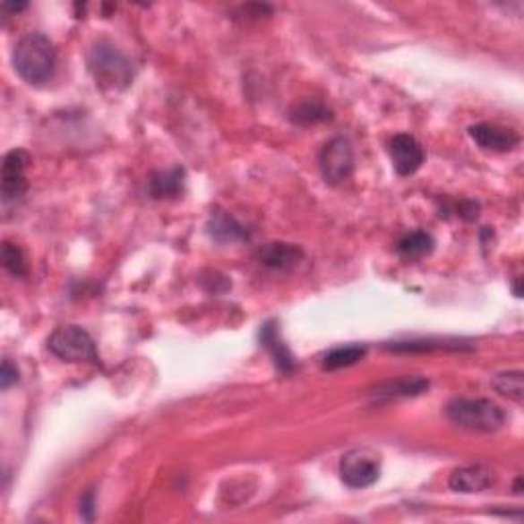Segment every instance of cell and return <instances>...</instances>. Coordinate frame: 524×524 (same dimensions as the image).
I'll use <instances>...</instances> for the list:
<instances>
[{
	"instance_id": "6da1fadb",
	"label": "cell",
	"mask_w": 524,
	"mask_h": 524,
	"mask_svg": "<svg viewBox=\"0 0 524 524\" xmlns=\"http://www.w3.org/2000/svg\"><path fill=\"white\" fill-rule=\"evenodd\" d=\"M57 64V54L49 38L31 31L17 41L13 52V66L25 82L41 86L52 81Z\"/></svg>"
},
{
	"instance_id": "7a4b0ae2",
	"label": "cell",
	"mask_w": 524,
	"mask_h": 524,
	"mask_svg": "<svg viewBox=\"0 0 524 524\" xmlns=\"http://www.w3.org/2000/svg\"><path fill=\"white\" fill-rule=\"evenodd\" d=\"M447 418L468 433L492 434L506 425V412L490 399H453L447 406Z\"/></svg>"
},
{
	"instance_id": "3957f363",
	"label": "cell",
	"mask_w": 524,
	"mask_h": 524,
	"mask_svg": "<svg viewBox=\"0 0 524 524\" xmlns=\"http://www.w3.org/2000/svg\"><path fill=\"white\" fill-rule=\"evenodd\" d=\"M89 70L105 90H121L132 84V62L111 41H97L89 52Z\"/></svg>"
},
{
	"instance_id": "277c9868",
	"label": "cell",
	"mask_w": 524,
	"mask_h": 524,
	"mask_svg": "<svg viewBox=\"0 0 524 524\" xmlns=\"http://www.w3.org/2000/svg\"><path fill=\"white\" fill-rule=\"evenodd\" d=\"M49 353L66 363L99 365V350L92 336L84 328L68 324L56 328L47 339Z\"/></svg>"
},
{
	"instance_id": "5b68a950",
	"label": "cell",
	"mask_w": 524,
	"mask_h": 524,
	"mask_svg": "<svg viewBox=\"0 0 524 524\" xmlns=\"http://www.w3.org/2000/svg\"><path fill=\"white\" fill-rule=\"evenodd\" d=\"M318 167L322 176L330 186H339L347 183L355 170V150L350 140L336 135L326 146L322 148L318 156Z\"/></svg>"
},
{
	"instance_id": "8992f818",
	"label": "cell",
	"mask_w": 524,
	"mask_h": 524,
	"mask_svg": "<svg viewBox=\"0 0 524 524\" xmlns=\"http://www.w3.org/2000/svg\"><path fill=\"white\" fill-rule=\"evenodd\" d=\"M382 476V461L371 449H353L342 457L340 477L353 490H365Z\"/></svg>"
},
{
	"instance_id": "52a82bcc",
	"label": "cell",
	"mask_w": 524,
	"mask_h": 524,
	"mask_svg": "<svg viewBox=\"0 0 524 524\" xmlns=\"http://www.w3.org/2000/svg\"><path fill=\"white\" fill-rule=\"evenodd\" d=\"M31 164V156L25 150L14 148L3 160V205H17V201L25 197L29 189L27 168Z\"/></svg>"
},
{
	"instance_id": "ba28073f",
	"label": "cell",
	"mask_w": 524,
	"mask_h": 524,
	"mask_svg": "<svg viewBox=\"0 0 524 524\" xmlns=\"http://www.w3.org/2000/svg\"><path fill=\"white\" fill-rule=\"evenodd\" d=\"M390 156L393 168H396L399 176L416 175L426 160V152L422 143L408 133L393 135L390 142Z\"/></svg>"
},
{
	"instance_id": "9c48e42d",
	"label": "cell",
	"mask_w": 524,
	"mask_h": 524,
	"mask_svg": "<svg viewBox=\"0 0 524 524\" xmlns=\"http://www.w3.org/2000/svg\"><path fill=\"white\" fill-rule=\"evenodd\" d=\"M256 258L264 269L277 271V272H289L296 269L301 261H304V250L296 246V244L271 242V244H264L262 248H258Z\"/></svg>"
},
{
	"instance_id": "30bf717a",
	"label": "cell",
	"mask_w": 524,
	"mask_h": 524,
	"mask_svg": "<svg viewBox=\"0 0 524 524\" xmlns=\"http://www.w3.org/2000/svg\"><path fill=\"white\" fill-rule=\"evenodd\" d=\"M471 140L487 152H511L512 148L519 146V133L514 129L500 127L494 124H477L469 127Z\"/></svg>"
},
{
	"instance_id": "8fae6325",
	"label": "cell",
	"mask_w": 524,
	"mask_h": 524,
	"mask_svg": "<svg viewBox=\"0 0 524 524\" xmlns=\"http://www.w3.org/2000/svg\"><path fill=\"white\" fill-rule=\"evenodd\" d=\"M496 477L494 471L485 465H468V468H459L451 473L449 485L451 490L459 494H479L492 487Z\"/></svg>"
},
{
	"instance_id": "7c38bea8",
	"label": "cell",
	"mask_w": 524,
	"mask_h": 524,
	"mask_svg": "<svg viewBox=\"0 0 524 524\" xmlns=\"http://www.w3.org/2000/svg\"><path fill=\"white\" fill-rule=\"evenodd\" d=\"M430 387L428 379L425 377H399L393 382H383L373 390L371 396L377 401H391V399H404L422 396Z\"/></svg>"
},
{
	"instance_id": "4fadbf2b",
	"label": "cell",
	"mask_w": 524,
	"mask_h": 524,
	"mask_svg": "<svg viewBox=\"0 0 524 524\" xmlns=\"http://www.w3.org/2000/svg\"><path fill=\"white\" fill-rule=\"evenodd\" d=\"M207 234H210V238L218 244H236L250 238L248 229L244 228L238 219L224 211L211 215L210 224H207Z\"/></svg>"
},
{
	"instance_id": "5bb4252c",
	"label": "cell",
	"mask_w": 524,
	"mask_h": 524,
	"mask_svg": "<svg viewBox=\"0 0 524 524\" xmlns=\"http://www.w3.org/2000/svg\"><path fill=\"white\" fill-rule=\"evenodd\" d=\"M261 342L262 347L269 350L272 361H275L277 369L281 373H291L293 369H296V358H293L291 350L287 348V344L281 340V336H279V330H277V322H267L261 328Z\"/></svg>"
},
{
	"instance_id": "9a60e30c",
	"label": "cell",
	"mask_w": 524,
	"mask_h": 524,
	"mask_svg": "<svg viewBox=\"0 0 524 524\" xmlns=\"http://www.w3.org/2000/svg\"><path fill=\"white\" fill-rule=\"evenodd\" d=\"M183 186H185V170L176 167L172 170L154 172V175L150 176L148 191L154 199H172V197L181 195Z\"/></svg>"
},
{
	"instance_id": "2e32d148",
	"label": "cell",
	"mask_w": 524,
	"mask_h": 524,
	"mask_svg": "<svg viewBox=\"0 0 524 524\" xmlns=\"http://www.w3.org/2000/svg\"><path fill=\"white\" fill-rule=\"evenodd\" d=\"M434 250V238L426 232H410L398 242V253L406 261H420Z\"/></svg>"
},
{
	"instance_id": "e0dca14e",
	"label": "cell",
	"mask_w": 524,
	"mask_h": 524,
	"mask_svg": "<svg viewBox=\"0 0 524 524\" xmlns=\"http://www.w3.org/2000/svg\"><path fill=\"white\" fill-rule=\"evenodd\" d=\"M393 353H433V350H461L465 348L459 340H436V339H418V340H404L391 342L385 347Z\"/></svg>"
},
{
	"instance_id": "ac0fdd59",
	"label": "cell",
	"mask_w": 524,
	"mask_h": 524,
	"mask_svg": "<svg viewBox=\"0 0 524 524\" xmlns=\"http://www.w3.org/2000/svg\"><path fill=\"white\" fill-rule=\"evenodd\" d=\"M367 355V347L365 344H347V347L332 348L322 361V367L326 371H339L344 367H353L361 358Z\"/></svg>"
},
{
	"instance_id": "d6986e66",
	"label": "cell",
	"mask_w": 524,
	"mask_h": 524,
	"mask_svg": "<svg viewBox=\"0 0 524 524\" xmlns=\"http://www.w3.org/2000/svg\"><path fill=\"white\" fill-rule=\"evenodd\" d=\"M492 387L496 390L500 396L516 401V404H522L524 399V382L520 371H504L498 373L496 377L492 379Z\"/></svg>"
},
{
	"instance_id": "ffe728a7",
	"label": "cell",
	"mask_w": 524,
	"mask_h": 524,
	"mask_svg": "<svg viewBox=\"0 0 524 524\" xmlns=\"http://www.w3.org/2000/svg\"><path fill=\"white\" fill-rule=\"evenodd\" d=\"M289 119L293 121V124H297V125L310 127V125L324 124V121L332 119V111L326 109L324 105L312 103V100H307V103H301V105L296 107V109L289 111Z\"/></svg>"
},
{
	"instance_id": "44dd1931",
	"label": "cell",
	"mask_w": 524,
	"mask_h": 524,
	"mask_svg": "<svg viewBox=\"0 0 524 524\" xmlns=\"http://www.w3.org/2000/svg\"><path fill=\"white\" fill-rule=\"evenodd\" d=\"M3 267L13 277H25L27 275V261L23 250L17 244L4 242L3 244Z\"/></svg>"
},
{
	"instance_id": "7402d4cb",
	"label": "cell",
	"mask_w": 524,
	"mask_h": 524,
	"mask_svg": "<svg viewBox=\"0 0 524 524\" xmlns=\"http://www.w3.org/2000/svg\"><path fill=\"white\" fill-rule=\"evenodd\" d=\"M14 383H19V369L17 365H13L11 358H4L3 371H0V390L6 391Z\"/></svg>"
},
{
	"instance_id": "603a6c76",
	"label": "cell",
	"mask_w": 524,
	"mask_h": 524,
	"mask_svg": "<svg viewBox=\"0 0 524 524\" xmlns=\"http://www.w3.org/2000/svg\"><path fill=\"white\" fill-rule=\"evenodd\" d=\"M95 508H97L95 490H86L84 496L81 498V519L86 522L95 520Z\"/></svg>"
},
{
	"instance_id": "cb8c5ba5",
	"label": "cell",
	"mask_w": 524,
	"mask_h": 524,
	"mask_svg": "<svg viewBox=\"0 0 524 524\" xmlns=\"http://www.w3.org/2000/svg\"><path fill=\"white\" fill-rule=\"evenodd\" d=\"M27 9V3H3V13L4 14H17Z\"/></svg>"
}]
</instances>
